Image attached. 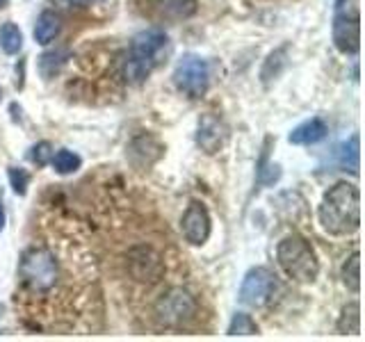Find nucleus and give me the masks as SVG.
<instances>
[{
  "label": "nucleus",
  "instance_id": "0eeeda50",
  "mask_svg": "<svg viewBox=\"0 0 365 342\" xmlns=\"http://www.w3.org/2000/svg\"><path fill=\"white\" fill-rule=\"evenodd\" d=\"M174 85L190 98H201L210 85V66L201 55H182L174 68Z\"/></svg>",
  "mask_w": 365,
  "mask_h": 342
},
{
  "label": "nucleus",
  "instance_id": "dca6fc26",
  "mask_svg": "<svg viewBox=\"0 0 365 342\" xmlns=\"http://www.w3.org/2000/svg\"><path fill=\"white\" fill-rule=\"evenodd\" d=\"M336 328L340 331L342 336L359 333V331H361V306H359V301H351V304H347L345 308H342Z\"/></svg>",
  "mask_w": 365,
  "mask_h": 342
},
{
  "label": "nucleus",
  "instance_id": "20e7f679",
  "mask_svg": "<svg viewBox=\"0 0 365 342\" xmlns=\"http://www.w3.org/2000/svg\"><path fill=\"white\" fill-rule=\"evenodd\" d=\"M277 260L279 267L285 271V276L292 279L294 283H313L319 274V262L311 242L297 233L283 237L279 242Z\"/></svg>",
  "mask_w": 365,
  "mask_h": 342
},
{
  "label": "nucleus",
  "instance_id": "5701e85b",
  "mask_svg": "<svg viewBox=\"0 0 365 342\" xmlns=\"http://www.w3.org/2000/svg\"><path fill=\"white\" fill-rule=\"evenodd\" d=\"M279 176H281L279 167L267 162V151H265L260 157V165H258V182L260 185H272L274 180H279Z\"/></svg>",
  "mask_w": 365,
  "mask_h": 342
},
{
  "label": "nucleus",
  "instance_id": "393cba45",
  "mask_svg": "<svg viewBox=\"0 0 365 342\" xmlns=\"http://www.w3.org/2000/svg\"><path fill=\"white\" fill-rule=\"evenodd\" d=\"M51 157H53V146L48 142H39L37 146H32V153H30V160L37 167H43V165H48L51 162Z\"/></svg>",
  "mask_w": 365,
  "mask_h": 342
},
{
  "label": "nucleus",
  "instance_id": "412c9836",
  "mask_svg": "<svg viewBox=\"0 0 365 342\" xmlns=\"http://www.w3.org/2000/svg\"><path fill=\"white\" fill-rule=\"evenodd\" d=\"M340 165L347 167L351 174H359V135H351V140L347 144H342Z\"/></svg>",
  "mask_w": 365,
  "mask_h": 342
},
{
  "label": "nucleus",
  "instance_id": "9d476101",
  "mask_svg": "<svg viewBox=\"0 0 365 342\" xmlns=\"http://www.w3.org/2000/svg\"><path fill=\"white\" fill-rule=\"evenodd\" d=\"M180 228H182V235H185V239L192 247H201L208 242L210 231H212V222H210L208 210H205V205L199 201H192L187 205L185 214H182Z\"/></svg>",
  "mask_w": 365,
  "mask_h": 342
},
{
  "label": "nucleus",
  "instance_id": "1a4fd4ad",
  "mask_svg": "<svg viewBox=\"0 0 365 342\" xmlns=\"http://www.w3.org/2000/svg\"><path fill=\"white\" fill-rule=\"evenodd\" d=\"M277 288V283H274V274L265 267H254L247 271V276L240 285V301L245 306H265L269 299H272V292Z\"/></svg>",
  "mask_w": 365,
  "mask_h": 342
},
{
  "label": "nucleus",
  "instance_id": "a878e982",
  "mask_svg": "<svg viewBox=\"0 0 365 342\" xmlns=\"http://www.w3.org/2000/svg\"><path fill=\"white\" fill-rule=\"evenodd\" d=\"M5 228V208H3V194H0V231Z\"/></svg>",
  "mask_w": 365,
  "mask_h": 342
},
{
  "label": "nucleus",
  "instance_id": "f03ea898",
  "mask_svg": "<svg viewBox=\"0 0 365 342\" xmlns=\"http://www.w3.org/2000/svg\"><path fill=\"white\" fill-rule=\"evenodd\" d=\"M19 279L23 292L30 296L51 294L62 281V267L53 249L34 244L23 251L19 262Z\"/></svg>",
  "mask_w": 365,
  "mask_h": 342
},
{
  "label": "nucleus",
  "instance_id": "f8f14e48",
  "mask_svg": "<svg viewBox=\"0 0 365 342\" xmlns=\"http://www.w3.org/2000/svg\"><path fill=\"white\" fill-rule=\"evenodd\" d=\"M151 9L160 19H190L197 14L199 0H151Z\"/></svg>",
  "mask_w": 365,
  "mask_h": 342
},
{
  "label": "nucleus",
  "instance_id": "aec40b11",
  "mask_svg": "<svg viewBox=\"0 0 365 342\" xmlns=\"http://www.w3.org/2000/svg\"><path fill=\"white\" fill-rule=\"evenodd\" d=\"M66 51H51V53H43L39 57V73L48 80V78H55V73L60 71L64 60H66Z\"/></svg>",
  "mask_w": 365,
  "mask_h": 342
},
{
  "label": "nucleus",
  "instance_id": "2eb2a0df",
  "mask_svg": "<svg viewBox=\"0 0 365 342\" xmlns=\"http://www.w3.org/2000/svg\"><path fill=\"white\" fill-rule=\"evenodd\" d=\"M285 64H288V46H283V48L269 53V57H267L265 64H262V68H260L262 83L269 85L272 80H277L281 76V71L285 68Z\"/></svg>",
  "mask_w": 365,
  "mask_h": 342
},
{
  "label": "nucleus",
  "instance_id": "a211bd4d",
  "mask_svg": "<svg viewBox=\"0 0 365 342\" xmlns=\"http://www.w3.org/2000/svg\"><path fill=\"white\" fill-rule=\"evenodd\" d=\"M0 48L7 55H16L23 48V34L16 23H5V26L0 28Z\"/></svg>",
  "mask_w": 365,
  "mask_h": 342
},
{
  "label": "nucleus",
  "instance_id": "6ab92c4d",
  "mask_svg": "<svg viewBox=\"0 0 365 342\" xmlns=\"http://www.w3.org/2000/svg\"><path fill=\"white\" fill-rule=\"evenodd\" d=\"M51 162L55 167L57 174H76V171L80 169V165H83V160H80L73 151H66V148H62V151H57L53 157H51Z\"/></svg>",
  "mask_w": 365,
  "mask_h": 342
},
{
  "label": "nucleus",
  "instance_id": "9b49d317",
  "mask_svg": "<svg viewBox=\"0 0 365 342\" xmlns=\"http://www.w3.org/2000/svg\"><path fill=\"white\" fill-rule=\"evenodd\" d=\"M228 140V128L224 125V121L215 114H203L199 119V130H197V144L203 153L215 155L220 153L224 144Z\"/></svg>",
  "mask_w": 365,
  "mask_h": 342
},
{
  "label": "nucleus",
  "instance_id": "39448f33",
  "mask_svg": "<svg viewBox=\"0 0 365 342\" xmlns=\"http://www.w3.org/2000/svg\"><path fill=\"white\" fill-rule=\"evenodd\" d=\"M199 304L185 288H169L155 299L153 317L165 328H182L197 317Z\"/></svg>",
  "mask_w": 365,
  "mask_h": 342
},
{
  "label": "nucleus",
  "instance_id": "423d86ee",
  "mask_svg": "<svg viewBox=\"0 0 365 342\" xmlns=\"http://www.w3.org/2000/svg\"><path fill=\"white\" fill-rule=\"evenodd\" d=\"M359 0H336L334 46L342 55H356L361 48V16Z\"/></svg>",
  "mask_w": 365,
  "mask_h": 342
},
{
  "label": "nucleus",
  "instance_id": "ddd939ff",
  "mask_svg": "<svg viewBox=\"0 0 365 342\" xmlns=\"http://www.w3.org/2000/svg\"><path fill=\"white\" fill-rule=\"evenodd\" d=\"M329 133V125L319 119V117H313L304 123H299L297 128L290 133V144H297V146H311V144H317L322 142Z\"/></svg>",
  "mask_w": 365,
  "mask_h": 342
},
{
  "label": "nucleus",
  "instance_id": "6e6552de",
  "mask_svg": "<svg viewBox=\"0 0 365 342\" xmlns=\"http://www.w3.org/2000/svg\"><path fill=\"white\" fill-rule=\"evenodd\" d=\"M125 269H128L133 281H140L146 285L160 283L165 279V260L148 244H137L128 249V254H125Z\"/></svg>",
  "mask_w": 365,
  "mask_h": 342
},
{
  "label": "nucleus",
  "instance_id": "b1692460",
  "mask_svg": "<svg viewBox=\"0 0 365 342\" xmlns=\"http://www.w3.org/2000/svg\"><path fill=\"white\" fill-rule=\"evenodd\" d=\"M9 182L11 187H14V192L19 194V197H26L28 192V185H30V174L26 169H19V167H9Z\"/></svg>",
  "mask_w": 365,
  "mask_h": 342
},
{
  "label": "nucleus",
  "instance_id": "f257e3e1",
  "mask_svg": "<svg viewBox=\"0 0 365 342\" xmlns=\"http://www.w3.org/2000/svg\"><path fill=\"white\" fill-rule=\"evenodd\" d=\"M319 224L329 235H349L361 224V192L351 182H336L319 203Z\"/></svg>",
  "mask_w": 365,
  "mask_h": 342
},
{
  "label": "nucleus",
  "instance_id": "4468645a",
  "mask_svg": "<svg viewBox=\"0 0 365 342\" xmlns=\"http://www.w3.org/2000/svg\"><path fill=\"white\" fill-rule=\"evenodd\" d=\"M62 30V19L60 14H55V11L51 9H46L39 14L37 19V26H34V41L46 46V43H51L57 34H60Z\"/></svg>",
  "mask_w": 365,
  "mask_h": 342
},
{
  "label": "nucleus",
  "instance_id": "7ed1b4c3",
  "mask_svg": "<svg viewBox=\"0 0 365 342\" xmlns=\"http://www.w3.org/2000/svg\"><path fill=\"white\" fill-rule=\"evenodd\" d=\"M165 51H167V34L163 30L140 32L133 39L128 55L123 60V78L128 83H142L158 66Z\"/></svg>",
  "mask_w": 365,
  "mask_h": 342
},
{
  "label": "nucleus",
  "instance_id": "f3484780",
  "mask_svg": "<svg viewBox=\"0 0 365 342\" xmlns=\"http://www.w3.org/2000/svg\"><path fill=\"white\" fill-rule=\"evenodd\" d=\"M342 283H345V288L351 292L361 290V254L359 251H354L345 265H342Z\"/></svg>",
  "mask_w": 365,
  "mask_h": 342
},
{
  "label": "nucleus",
  "instance_id": "4be33fe9",
  "mask_svg": "<svg viewBox=\"0 0 365 342\" xmlns=\"http://www.w3.org/2000/svg\"><path fill=\"white\" fill-rule=\"evenodd\" d=\"M256 333H258V326L254 319H251V315L247 313L233 315L231 324H228V336H256Z\"/></svg>",
  "mask_w": 365,
  "mask_h": 342
},
{
  "label": "nucleus",
  "instance_id": "bb28decb",
  "mask_svg": "<svg viewBox=\"0 0 365 342\" xmlns=\"http://www.w3.org/2000/svg\"><path fill=\"white\" fill-rule=\"evenodd\" d=\"M68 3H73V5H89L91 0H68Z\"/></svg>",
  "mask_w": 365,
  "mask_h": 342
}]
</instances>
